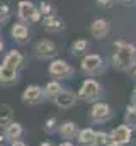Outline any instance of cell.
Returning <instances> with one entry per match:
<instances>
[{"mask_svg": "<svg viewBox=\"0 0 136 146\" xmlns=\"http://www.w3.org/2000/svg\"><path fill=\"white\" fill-rule=\"evenodd\" d=\"M49 73L53 76H58V78H67L68 75H71V68L68 66L65 61L61 60H56L49 65Z\"/></svg>", "mask_w": 136, "mask_h": 146, "instance_id": "5", "label": "cell"}, {"mask_svg": "<svg viewBox=\"0 0 136 146\" xmlns=\"http://www.w3.org/2000/svg\"><path fill=\"white\" fill-rule=\"evenodd\" d=\"M22 136V126L19 122H10L9 126H5V138L10 141H17Z\"/></svg>", "mask_w": 136, "mask_h": 146, "instance_id": "13", "label": "cell"}, {"mask_svg": "<svg viewBox=\"0 0 136 146\" xmlns=\"http://www.w3.org/2000/svg\"><path fill=\"white\" fill-rule=\"evenodd\" d=\"M12 117H14V110L5 104H0V126L2 127L9 126L12 122Z\"/></svg>", "mask_w": 136, "mask_h": 146, "instance_id": "14", "label": "cell"}, {"mask_svg": "<svg viewBox=\"0 0 136 146\" xmlns=\"http://www.w3.org/2000/svg\"><path fill=\"white\" fill-rule=\"evenodd\" d=\"M135 97H136V88H135Z\"/></svg>", "mask_w": 136, "mask_h": 146, "instance_id": "32", "label": "cell"}, {"mask_svg": "<svg viewBox=\"0 0 136 146\" xmlns=\"http://www.w3.org/2000/svg\"><path fill=\"white\" fill-rule=\"evenodd\" d=\"M99 3H102V5H109V3H112L114 0H97Z\"/></svg>", "mask_w": 136, "mask_h": 146, "instance_id": "26", "label": "cell"}, {"mask_svg": "<svg viewBox=\"0 0 136 146\" xmlns=\"http://www.w3.org/2000/svg\"><path fill=\"white\" fill-rule=\"evenodd\" d=\"M111 141H112V138H109L107 134H104V133H95V139H94V145L95 146H109Z\"/></svg>", "mask_w": 136, "mask_h": 146, "instance_id": "20", "label": "cell"}, {"mask_svg": "<svg viewBox=\"0 0 136 146\" xmlns=\"http://www.w3.org/2000/svg\"><path fill=\"white\" fill-rule=\"evenodd\" d=\"M56 53V46L48 41V39H41L36 42V56L37 58H51Z\"/></svg>", "mask_w": 136, "mask_h": 146, "instance_id": "4", "label": "cell"}, {"mask_svg": "<svg viewBox=\"0 0 136 146\" xmlns=\"http://www.w3.org/2000/svg\"><path fill=\"white\" fill-rule=\"evenodd\" d=\"M12 36H14L15 41H19V42H26L27 37H29L27 27H26L24 24H15V26L12 27Z\"/></svg>", "mask_w": 136, "mask_h": 146, "instance_id": "16", "label": "cell"}, {"mask_svg": "<svg viewBox=\"0 0 136 146\" xmlns=\"http://www.w3.org/2000/svg\"><path fill=\"white\" fill-rule=\"evenodd\" d=\"M133 76L136 78V66H135V70H133Z\"/></svg>", "mask_w": 136, "mask_h": 146, "instance_id": "30", "label": "cell"}, {"mask_svg": "<svg viewBox=\"0 0 136 146\" xmlns=\"http://www.w3.org/2000/svg\"><path fill=\"white\" fill-rule=\"evenodd\" d=\"M43 26H44V29H46L48 33H58V31H61V29L65 27L63 21H61L60 17H55V15H48V17L44 19Z\"/></svg>", "mask_w": 136, "mask_h": 146, "instance_id": "10", "label": "cell"}, {"mask_svg": "<svg viewBox=\"0 0 136 146\" xmlns=\"http://www.w3.org/2000/svg\"><path fill=\"white\" fill-rule=\"evenodd\" d=\"M3 63L10 65V66H14V68H19V66H21V63H22V54H21L19 51H10V53L5 56Z\"/></svg>", "mask_w": 136, "mask_h": 146, "instance_id": "17", "label": "cell"}, {"mask_svg": "<svg viewBox=\"0 0 136 146\" xmlns=\"http://www.w3.org/2000/svg\"><path fill=\"white\" fill-rule=\"evenodd\" d=\"M90 33H92V36L97 37V39H104V37L107 36V33H109V24L104 19H97V21L92 22Z\"/></svg>", "mask_w": 136, "mask_h": 146, "instance_id": "7", "label": "cell"}, {"mask_svg": "<svg viewBox=\"0 0 136 146\" xmlns=\"http://www.w3.org/2000/svg\"><path fill=\"white\" fill-rule=\"evenodd\" d=\"M114 65L121 70H129L136 65V48L133 44L116 42L114 53Z\"/></svg>", "mask_w": 136, "mask_h": 146, "instance_id": "1", "label": "cell"}, {"mask_svg": "<svg viewBox=\"0 0 136 146\" xmlns=\"http://www.w3.org/2000/svg\"><path fill=\"white\" fill-rule=\"evenodd\" d=\"M10 146H27L26 145V143H22V141H19V139H17V141H12V145Z\"/></svg>", "mask_w": 136, "mask_h": 146, "instance_id": "25", "label": "cell"}, {"mask_svg": "<svg viewBox=\"0 0 136 146\" xmlns=\"http://www.w3.org/2000/svg\"><path fill=\"white\" fill-rule=\"evenodd\" d=\"M78 139H80V143H83V145H94L95 133H94L92 129H83V131L78 134Z\"/></svg>", "mask_w": 136, "mask_h": 146, "instance_id": "18", "label": "cell"}, {"mask_svg": "<svg viewBox=\"0 0 136 146\" xmlns=\"http://www.w3.org/2000/svg\"><path fill=\"white\" fill-rule=\"evenodd\" d=\"M41 146H53L51 143H41Z\"/></svg>", "mask_w": 136, "mask_h": 146, "instance_id": "27", "label": "cell"}, {"mask_svg": "<svg viewBox=\"0 0 136 146\" xmlns=\"http://www.w3.org/2000/svg\"><path fill=\"white\" fill-rule=\"evenodd\" d=\"M19 15L22 21H39V12L31 2H21L19 3Z\"/></svg>", "mask_w": 136, "mask_h": 146, "instance_id": "3", "label": "cell"}, {"mask_svg": "<svg viewBox=\"0 0 136 146\" xmlns=\"http://www.w3.org/2000/svg\"><path fill=\"white\" fill-rule=\"evenodd\" d=\"M85 48H87V41H85V39H78V41L73 44V49H75V53H82Z\"/></svg>", "mask_w": 136, "mask_h": 146, "instance_id": "22", "label": "cell"}, {"mask_svg": "<svg viewBox=\"0 0 136 146\" xmlns=\"http://www.w3.org/2000/svg\"><path fill=\"white\" fill-rule=\"evenodd\" d=\"M2 48H3V41L0 39V51H2Z\"/></svg>", "mask_w": 136, "mask_h": 146, "instance_id": "28", "label": "cell"}, {"mask_svg": "<svg viewBox=\"0 0 136 146\" xmlns=\"http://www.w3.org/2000/svg\"><path fill=\"white\" fill-rule=\"evenodd\" d=\"M109 114H111V110H109V107H107L105 104H95V106L92 107V117H94L95 121H104V119H107Z\"/></svg>", "mask_w": 136, "mask_h": 146, "instance_id": "15", "label": "cell"}, {"mask_svg": "<svg viewBox=\"0 0 136 146\" xmlns=\"http://www.w3.org/2000/svg\"><path fill=\"white\" fill-rule=\"evenodd\" d=\"M0 146H2V145H0Z\"/></svg>", "mask_w": 136, "mask_h": 146, "instance_id": "33", "label": "cell"}, {"mask_svg": "<svg viewBox=\"0 0 136 146\" xmlns=\"http://www.w3.org/2000/svg\"><path fill=\"white\" fill-rule=\"evenodd\" d=\"M60 146H73V145H70V143H63V145H60Z\"/></svg>", "mask_w": 136, "mask_h": 146, "instance_id": "29", "label": "cell"}, {"mask_svg": "<svg viewBox=\"0 0 136 146\" xmlns=\"http://www.w3.org/2000/svg\"><path fill=\"white\" fill-rule=\"evenodd\" d=\"M99 94H101L99 83H97L95 80H85L83 85H82V88H80V94H78V95H80L82 99H85V100H92V99H95Z\"/></svg>", "mask_w": 136, "mask_h": 146, "instance_id": "2", "label": "cell"}, {"mask_svg": "<svg viewBox=\"0 0 136 146\" xmlns=\"http://www.w3.org/2000/svg\"><path fill=\"white\" fill-rule=\"evenodd\" d=\"M55 102H56V106H58V107L67 109V107L75 106L77 97H75L71 92H60V94H56V95H55Z\"/></svg>", "mask_w": 136, "mask_h": 146, "instance_id": "8", "label": "cell"}, {"mask_svg": "<svg viewBox=\"0 0 136 146\" xmlns=\"http://www.w3.org/2000/svg\"><path fill=\"white\" fill-rule=\"evenodd\" d=\"M7 17H9V10H7V7H0V22L5 21Z\"/></svg>", "mask_w": 136, "mask_h": 146, "instance_id": "23", "label": "cell"}, {"mask_svg": "<svg viewBox=\"0 0 136 146\" xmlns=\"http://www.w3.org/2000/svg\"><path fill=\"white\" fill-rule=\"evenodd\" d=\"M41 95H43L41 88H39L37 85H31V87H27V88L24 90V94H22V102L27 104V106H34V104L41 99Z\"/></svg>", "mask_w": 136, "mask_h": 146, "instance_id": "6", "label": "cell"}, {"mask_svg": "<svg viewBox=\"0 0 136 146\" xmlns=\"http://www.w3.org/2000/svg\"><path fill=\"white\" fill-rule=\"evenodd\" d=\"M75 131H77V126H75L73 122H65V124L60 127V134H61L63 138H71V136H75Z\"/></svg>", "mask_w": 136, "mask_h": 146, "instance_id": "19", "label": "cell"}, {"mask_svg": "<svg viewBox=\"0 0 136 146\" xmlns=\"http://www.w3.org/2000/svg\"><path fill=\"white\" fill-rule=\"evenodd\" d=\"M44 92H46V95H48V97H53V99H55V95L61 92V87H60V83L51 82V83H48V87H46V90H44Z\"/></svg>", "mask_w": 136, "mask_h": 146, "instance_id": "21", "label": "cell"}, {"mask_svg": "<svg viewBox=\"0 0 136 146\" xmlns=\"http://www.w3.org/2000/svg\"><path fill=\"white\" fill-rule=\"evenodd\" d=\"M17 78V68L7 65V63H2L0 65V82L2 83H12L15 82Z\"/></svg>", "mask_w": 136, "mask_h": 146, "instance_id": "9", "label": "cell"}, {"mask_svg": "<svg viewBox=\"0 0 136 146\" xmlns=\"http://www.w3.org/2000/svg\"><path fill=\"white\" fill-rule=\"evenodd\" d=\"M129 138H131V129H129L128 126H119V127H116L114 133H112V139H114L117 145L128 143Z\"/></svg>", "mask_w": 136, "mask_h": 146, "instance_id": "11", "label": "cell"}, {"mask_svg": "<svg viewBox=\"0 0 136 146\" xmlns=\"http://www.w3.org/2000/svg\"><path fill=\"white\" fill-rule=\"evenodd\" d=\"M123 2H128V3H131V2H135V0H123Z\"/></svg>", "mask_w": 136, "mask_h": 146, "instance_id": "31", "label": "cell"}, {"mask_svg": "<svg viewBox=\"0 0 136 146\" xmlns=\"http://www.w3.org/2000/svg\"><path fill=\"white\" fill-rule=\"evenodd\" d=\"M41 7H43V9H41V12H44V14H48V12H49V9H51V7H49L48 3H43Z\"/></svg>", "mask_w": 136, "mask_h": 146, "instance_id": "24", "label": "cell"}, {"mask_svg": "<svg viewBox=\"0 0 136 146\" xmlns=\"http://www.w3.org/2000/svg\"><path fill=\"white\" fill-rule=\"evenodd\" d=\"M101 65H102V60H101V56H97V54H89L82 61V68L85 72H95V70L101 68Z\"/></svg>", "mask_w": 136, "mask_h": 146, "instance_id": "12", "label": "cell"}]
</instances>
